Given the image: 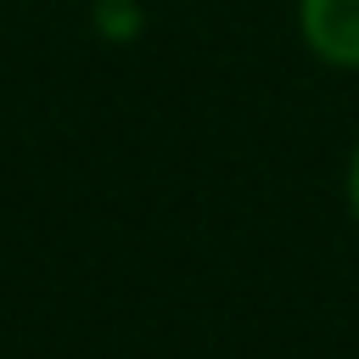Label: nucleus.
Here are the masks:
<instances>
[{
    "mask_svg": "<svg viewBox=\"0 0 359 359\" xmlns=\"http://www.w3.org/2000/svg\"><path fill=\"white\" fill-rule=\"evenodd\" d=\"M146 22L140 0H95V34L101 39H135Z\"/></svg>",
    "mask_w": 359,
    "mask_h": 359,
    "instance_id": "2",
    "label": "nucleus"
},
{
    "mask_svg": "<svg viewBox=\"0 0 359 359\" xmlns=\"http://www.w3.org/2000/svg\"><path fill=\"white\" fill-rule=\"evenodd\" d=\"M342 208H348V219L359 224V135H353L348 163H342Z\"/></svg>",
    "mask_w": 359,
    "mask_h": 359,
    "instance_id": "3",
    "label": "nucleus"
},
{
    "mask_svg": "<svg viewBox=\"0 0 359 359\" xmlns=\"http://www.w3.org/2000/svg\"><path fill=\"white\" fill-rule=\"evenodd\" d=\"M303 50L331 73H359V0H292Z\"/></svg>",
    "mask_w": 359,
    "mask_h": 359,
    "instance_id": "1",
    "label": "nucleus"
}]
</instances>
